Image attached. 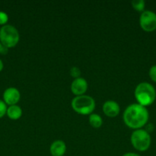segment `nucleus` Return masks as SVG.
Listing matches in <instances>:
<instances>
[{"instance_id": "obj_1", "label": "nucleus", "mask_w": 156, "mask_h": 156, "mask_svg": "<svg viewBox=\"0 0 156 156\" xmlns=\"http://www.w3.org/2000/svg\"><path fill=\"white\" fill-rule=\"evenodd\" d=\"M149 114L145 107L139 104L128 105L123 113V120L127 126L139 129L145 126L148 121Z\"/></svg>"}, {"instance_id": "obj_2", "label": "nucleus", "mask_w": 156, "mask_h": 156, "mask_svg": "<svg viewBox=\"0 0 156 156\" xmlns=\"http://www.w3.org/2000/svg\"><path fill=\"white\" fill-rule=\"evenodd\" d=\"M135 97L138 104L145 107L152 105L156 98L155 88L148 82H141L135 89Z\"/></svg>"}, {"instance_id": "obj_3", "label": "nucleus", "mask_w": 156, "mask_h": 156, "mask_svg": "<svg viewBox=\"0 0 156 156\" xmlns=\"http://www.w3.org/2000/svg\"><path fill=\"white\" fill-rule=\"evenodd\" d=\"M71 107L73 111L78 114L87 115L91 114L94 111L96 103L91 96L83 94L73 98L71 101Z\"/></svg>"}, {"instance_id": "obj_4", "label": "nucleus", "mask_w": 156, "mask_h": 156, "mask_svg": "<svg viewBox=\"0 0 156 156\" xmlns=\"http://www.w3.org/2000/svg\"><path fill=\"white\" fill-rule=\"evenodd\" d=\"M133 147L139 152H145L149 149L151 143V138L149 133L145 129H135L130 137Z\"/></svg>"}, {"instance_id": "obj_5", "label": "nucleus", "mask_w": 156, "mask_h": 156, "mask_svg": "<svg viewBox=\"0 0 156 156\" xmlns=\"http://www.w3.org/2000/svg\"><path fill=\"white\" fill-rule=\"evenodd\" d=\"M0 41L6 48L17 45L19 41V33L14 26L6 24L0 29Z\"/></svg>"}, {"instance_id": "obj_6", "label": "nucleus", "mask_w": 156, "mask_h": 156, "mask_svg": "<svg viewBox=\"0 0 156 156\" xmlns=\"http://www.w3.org/2000/svg\"><path fill=\"white\" fill-rule=\"evenodd\" d=\"M139 24L142 30L146 32H152L156 30V13L150 10L142 12L139 18Z\"/></svg>"}, {"instance_id": "obj_7", "label": "nucleus", "mask_w": 156, "mask_h": 156, "mask_svg": "<svg viewBox=\"0 0 156 156\" xmlns=\"http://www.w3.org/2000/svg\"><path fill=\"white\" fill-rule=\"evenodd\" d=\"M87 88H88L87 82L85 79L81 77L73 79L71 85H70V89H71L72 93L76 96L84 94V93L87 91Z\"/></svg>"}, {"instance_id": "obj_8", "label": "nucleus", "mask_w": 156, "mask_h": 156, "mask_svg": "<svg viewBox=\"0 0 156 156\" xmlns=\"http://www.w3.org/2000/svg\"><path fill=\"white\" fill-rule=\"evenodd\" d=\"M21 94L16 88H9L3 93V99L6 105H15L19 101Z\"/></svg>"}, {"instance_id": "obj_9", "label": "nucleus", "mask_w": 156, "mask_h": 156, "mask_svg": "<svg viewBox=\"0 0 156 156\" xmlns=\"http://www.w3.org/2000/svg\"><path fill=\"white\" fill-rule=\"evenodd\" d=\"M102 111L107 117H115L119 114L120 107L115 101H106L102 105Z\"/></svg>"}, {"instance_id": "obj_10", "label": "nucleus", "mask_w": 156, "mask_h": 156, "mask_svg": "<svg viewBox=\"0 0 156 156\" xmlns=\"http://www.w3.org/2000/svg\"><path fill=\"white\" fill-rule=\"evenodd\" d=\"M66 150V143L62 140H56L50 146V152L52 156H63L65 154Z\"/></svg>"}, {"instance_id": "obj_11", "label": "nucleus", "mask_w": 156, "mask_h": 156, "mask_svg": "<svg viewBox=\"0 0 156 156\" xmlns=\"http://www.w3.org/2000/svg\"><path fill=\"white\" fill-rule=\"evenodd\" d=\"M6 114L8 117L12 120H18L22 115V110L16 105H11L9 108H8Z\"/></svg>"}, {"instance_id": "obj_12", "label": "nucleus", "mask_w": 156, "mask_h": 156, "mask_svg": "<svg viewBox=\"0 0 156 156\" xmlns=\"http://www.w3.org/2000/svg\"><path fill=\"white\" fill-rule=\"evenodd\" d=\"M89 122L93 128H99L102 124V119L99 114H91L89 117Z\"/></svg>"}, {"instance_id": "obj_13", "label": "nucleus", "mask_w": 156, "mask_h": 156, "mask_svg": "<svg viewBox=\"0 0 156 156\" xmlns=\"http://www.w3.org/2000/svg\"><path fill=\"white\" fill-rule=\"evenodd\" d=\"M132 6L137 12H143L145 11V2L144 0H133L132 1Z\"/></svg>"}, {"instance_id": "obj_14", "label": "nucleus", "mask_w": 156, "mask_h": 156, "mask_svg": "<svg viewBox=\"0 0 156 156\" xmlns=\"http://www.w3.org/2000/svg\"><path fill=\"white\" fill-rule=\"evenodd\" d=\"M148 76H149L150 79H151L153 82H156V65L152 66L149 69Z\"/></svg>"}, {"instance_id": "obj_15", "label": "nucleus", "mask_w": 156, "mask_h": 156, "mask_svg": "<svg viewBox=\"0 0 156 156\" xmlns=\"http://www.w3.org/2000/svg\"><path fill=\"white\" fill-rule=\"evenodd\" d=\"M7 106L6 104L3 101L0 100V118L5 116V114L7 112Z\"/></svg>"}, {"instance_id": "obj_16", "label": "nucleus", "mask_w": 156, "mask_h": 156, "mask_svg": "<svg viewBox=\"0 0 156 156\" xmlns=\"http://www.w3.org/2000/svg\"><path fill=\"white\" fill-rule=\"evenodd\" d=\"M70 76H73V78L76 79V78H79L80 76V70L79 68L77 67L74 66V67H72L70 69Z\"/></svg>"}, {"instance_id": "obj_17", "label": "nucleus", "mask_w": 156, "mask_h": 156, "mask_svg": "<svg viewBox=\"0 0 156 156\" xmlns=\"http://www.w3.org/2000/svg\"><path fill=\"white\" fill-rule=\"evenodd\" d=\"M9 20V16L4 12H0V24H6Z\"/></svg>"}, {"instance_id": "obj_18", "label": "nucleus", "mask_w": 156, "mask_h": 156, "mask_svg": "<svg viewBox=\"0 0 156 156\" xmlns=\"http://www.w3.org/2000/svg\"><path fill=\"white\" fill-rule=\"evenodd\" d=\"M8 48H6L5 46L2 45L1 42H0V53H2V54H5V53H7Z\"/></svg>"}, {"instance_id": "obj_19", "label": "nucleus", "mask_w": 156, "mask_h": 156, "mask_svg": "<svg viewBox=\"0 0 156 156\" xmlns=\"http://www.w3.org/2000/svg\"><path fill=\"white\" fill-rule=\"evenodd\" d=\"M122 156H141L139 155V154L134 153V152H127V153H125Z\"/></svg>"}, {"instance_id": "obj_20", "label": "nucleus", "mask_w": 156, "mask_h": 156, "mask_svg": "<svg viewBox=\"0 0 156 156\" xmlns=\"http://www.w3.org/2000/svg\"><path fill=\"white\" fill-rule=\"evenodd\" d=\"M2 69H3V62H2V61L0 59V72L2 70Z\"/></svg>"}, {"instance_id": "obj_21", "label": "nucleus", "mask_w": 156, "mask_h": 156, "mask_svg": "<svg viewBox=\"0 0 156 156\" xmlns=\"http://www.w3.org/2000/svg\"><path fill=\"white\" fill-rule=\"evenodd\" d=\"M155 91H156V89H155Z\"/></svg>"}]
</instances>
